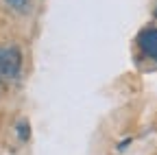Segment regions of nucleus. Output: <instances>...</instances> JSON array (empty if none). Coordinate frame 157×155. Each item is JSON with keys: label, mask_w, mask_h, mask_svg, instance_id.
<instances>
[{"label": "nucleus", "mask_w": 157, "mask_h": 155, "mask_svg": "<svg viewBox=\"0 0 157 155\" xmlns=\"http://www.w3.org/2000/svg\"><path fill=\"white\" fill-rule=\"evenodd\" d=\"M5 2H7L11 9H15V11H24V9L31 5V0H5Z\"/></svg>", "instance_id": "7ed1b4c3"}, {"label": "nucleus", "mask_w": 157, "mask_h": 155, "mask_svg": "<svg viewBox=\"0 0 157 155\" xmlns=\"http://www.w3.org/2000/svg\"><path fill=\"white\" fill-rule=\"evenodd\" d=\"M22 50L17 46H0V79L2 81H17L22 74Z\"/></svg>", "instance_id": "f257e3e1"}, {"label": "nucleus", "mask_w": 157, "mask_h": 155, "mask_svg": "<svg viewBox=\"0 0 157 155\" xmlns=\"http://www.w3.org/2000/svg\"><path fill=\"white\" fill-rule=\"evenodd\" d=\"M137 48L151 61H157V26H148L137 35Z\"/></svg>", "instance_id": "f03ea898"}, {"label": "nucleus", "mask_w": 157, "mask_h": 155, "mask_svg": "<svg viewBox=\"0 0 157 155\" xmlns=\"http://www.w3.org/2000/svg\"><path fill=\"white\" fill-rule=\"evenodd\" d=\"M17 135H20V140H29V122H17Z\"/></svg>", "instance_id": "20e7f679"}, {"label": "nucleus", "mask_w": 157, "mask_h": 155, "mask_svg": "<svg viewBox=\"0 0 157 155\" xmlns=\"http://www.w3.org/2000/svg\"><path fill=\"white\" fill-rule=\"evenodd\" d=\"M0 94H2V79H0Z\"/></svg>", "instance_id": "39448f33"}, {"label": "nucleus", "mask_w": 157, "mask_h": 155, "mask_svg": "<svg viewBox=\"0 0 157 155\" xmlns=\"http://www.w3.org/2000/svg\"><path fill=\"white\" fill-rule=\"evenodd\" d=\"M155 17H157V7H155Z\"/></svg>", "instance_id": "423d86ee"}]
</instances>
